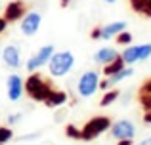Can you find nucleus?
I'll use <instances>...</instances> for the list:
<instances>
[{
	"label": "nucleus",
	"instance_id": "nucleus-17",
	"mask_svg": "<svg viewBox=\"0 0 151 145\" xmlns=\"http://www.w3.org/2000/svg\"><path fill=\"white\" fill-rule=\"evenodd\" d=\"M122 67H126V65H124V61L121 59V56H119L115 61H111V63L103 65V74H105V76H111V74H115L117 71H121Z\"/></svg>",
	"mask_w": 151,
	"mask_h": 145
},
{
	"label": "nucleus",
	"instance_id": "nucleus-18",
	"mask_svg": "<svg viewBox=\"0 0 151 145\" xmlns=\"http://www.w3.org/2000/svg\"><path fill=\"white\" fill-rule=\"evenodd\" d=\"M117 44L119 46H128L132 44V33H128V31H121V33L117 34Z\"/></svg>",
	"mask_w": 151,
	"mask_h": 145
},
{
	"label": "nucleus",
	"instance_id": "nucleus-21",
	"mask_svg": "<svg viewBox=\"0 0 151 145\" xmlns=\"http://www.w3.org/2000/svg\"><path fill=\"white\" fill-rule=\"evenodd\" d=\"M140 103L145 111H149L151 109V94H140Z\"/></svg>",
	"mask_w": 151,
	"mask_h": 145
},
{
	"label": "nucleus",
	"instance_id": "nucleus-1",
	"mask_svg": "<svg viewBox=\"0 0 151 145\" xmlns=\"http://www.w3.org/2000/svg\"><path fill=\"white\" fill-rule=\"evenodd\" d=\"M75 67V56L73 52L69 50H61V52H54L48 61V71L52 76L59 78V76H65L73 71Z\"/></svg>",
	"mask_w": 151,
	"mask_h": 145
},
{
	"label": "nucleus",
	"instance_id": "nucleus-24",
	"mask_svg": "<svg viewBox=\"0 0 151 145\" xmlns=\"http://www.w3.org/2000/svg\"><path fill=\"white\" fill-rule=\"evenodd\" d=\"M90 38H92V40H101V31H100V27L92 29V33H90Z\"/></svg>",
	"mask_w": 151,
	"mask_h": 145
},
{
	"label": "nucleus",
	"instance_id": "nucleus-29",
	"mask_svg": "<svg viewBox=\"0 0 151 145\" xmlns=\"http://www.w3.org/2000/svg\"><path fill=\"white\" fill-rule=\"evenodd\" d=\"M144 122H145V124H151V109H149V111H145V115H144Z\"/></svg>",
	"mask_w": 151,
	"mask_h": 145
},
{
	"label": "nucleus",
	"instance_id": "nucleus-6",
	"mask_svg": "<svg viewBox=\"0 0 151 145\" xmlns=\"http://www.w3.org/2000/svg\"><path fill=\"white\" fill-rule=\"evenodd\" d=\"M54 52H55V50H54V44H46V46H42V48H38V52H35L33 56L27 59L25 69L29 73L38 71L40 67L48 65V61H50V57H52V54H54Z\"/></svg>",
	"mask_w": 151,
	"mask_h": 145
},
{
	"label": "nucleus",
	"instance_id": "nucleus-20",
	"mask_svg": "<svg viewBox=\"0 0 151 145\" xmlns=\"http://www.w3.org/2000/svg\"><path fill=\"white\" fill-rule=\"evenodd\" d=\"M65 134H67V138H71V139H81V130H78L75 124H69V126L65 128Z\"/></svg>",
	"mask_w": 151,
	"mask_h": 145
},
{
	"label": "nucleus",
	"instance_id": "nucleus-35",
	"mask_svg": "<svg viewBox=\"0 0 151 145\" xmlns=\"http://www.w3.org/2000/svg\"><path fill=\"white\" fill-rule=\"evenodd\" d=\"M0 145H6V143H0Z\"/></svg>",
	"mask_w": 151,
	"mask_h": 145
},
{
	"label": "nucleus",
	"instance_id": "nucleus-25",
	"mask_svg": "<svg viewBox=\"0 0 151 145\" xmlns=\"http://www.w3.org/2000/svg\"><path fill=\"white\" fill-rule=\"evenodd\" d=\"M40 138V132H35V134H27V136H21V141H27V139H37Z\"/></svg>",
	"mask_w": 151,
	"mask_h": 145
},
{
	"label": "nucleus",
	"instance_id": "nucleus-4",
	"mask_svg": "<svg viewBox=\"0 0 151 145\" xmlns=\"http://www.w3.org/2000/svg\"><path fill=\"white\" fill-rule=\"evenodd\" d=\"M151 57V42H144V44H128L121 52V59L124 65H134L140 61H147Z\"/></svg>",
	"mask_w": 151,
	"mask_h": 145
},
{
	"label": "nucleus",
	"instance_id": "nucleus-30",
	"mask_svg": "<svg viewBox=\"0 0 151 145\" xmlns=\"http://www.w3.org/2000/svg\"><path fill=\"white\" fill-rule=\"evenodd\" d=\"M134 145H151V136H149V138H145V139H140V141L134 143Z\"/></svg>",
	"mask_w": 151,
	"mask_h": 145
},
{
	"label": "nucleus",
	"instance_id": "nucleus-3",
	"mask_svg": "<svg viewBox=\"0 0 151 145\" xmlns=\"http://www.w3.org/2000/svg\"><path fill=\"white\" fill-rule=\"evenodd\" d=\"M111 128V119L109 116H94V119H90L88 122L82 126L81 130V139L82 141H92V139H96L98 136L105 134L107 130Z\"/></svg>",
	"mask_w": 151,
	"mask_h": 145
},
{
	"label": "nucleus",
	"instance_id": "nucleus-2",
	"mask_svg": "<svg viewBox=\"0 0 151 145\" xmlns=\"http://www.w3.org/2000/svg\"><path fill=\"white\" fill-rule=\"evenodd\" d=\"M25 92H27V96L35 101H46V97L52 94V86L40 76V74L31 73V76L25 80Z\"/></svg>",
	"mask_w": 151,
	"mask_h": 145
},
{
	"label": "nucleus",
	"instance_id": "nucleus-31",
	"mask_svg": "<svg viewBox=\"0 0 151 145\" xmlns=\"http://www.w3.org/2000/svg\"><path fill=\"white\" fill-rule=\"evenodd\" d=\"M71 4V0H61V6H69Z\"/></svg>",
	"mask_w": 151,
	"mask_h": 145
},
{
	"label": "nucleus",
	"instance_id": "nucleus-28",
	"mask_svg": "<svg viewBox=\"0 0 151 145\" xmlns=\"http://www.w3.org/2000/svg\"><path fill=\"white\" fill-rule=\"evenodd\" d=\"M117 145H134V139H119Z\"/></svg>",
	"mask_w": 151,
	"mask_h": 145
},
{
	"label": "nucleus",
	"instance_id": "nucleus-9",
	"mask_svg": "<svg viewBox=\"0 0 151 145\" xmlns=\"http://www.w3.org/2000/svg\"><path fill=\"white\" fill-rule=\"evenodd\" d=\"M6 94H8V99L14 101V103L23 97V94H25V82H23V78L19 74L14 73L6 78Z\"/></svg>",
	"mask_w": 151,
	"mask_h": 145
},
{
	"label": "nucleus",
	"instance_id": "nucleus-15",
	"mask_svg": "<svg viewBox=\"0 0 151 145\" xmlns=\"http://www.w3.org/2000/svg\"><path fill=\"white\" fill-rule=\"evenodd\" d=\"M134 74V69L132 65H126V67H122L121 71H117L115 74H111V76H107V84H109V88H113V86L121 84L122 80H126V78H130Z\"/></svg>",
	"mask_w": 151,
	"mask_h": 145
},
{
	"label": "nucleus",
	"instance_id": "nucleus-23",
	"mask_svg": "<svg viewBox=\"0 0 151 145\" xmlns=\"http://www.w3.org/2000/svg\"><path fill=\"white\" fill-rule=\"evenodd\" d=\"M140 94H151V78H149V80H145L144 84H142Z\"/></svg>",
	"mask_w": 151,
	"mask_h": 145
},
{
	"label": "nucleus",
	"instance_id": "nucleus-5",
	"mask_svg": "<svg viewBox=\"0 0 151 145\" xmlns=\"http://www.w3.org/2000/svg\"><path fill=\"white\" fill-rule=\"evenodd\" d=\"M100 90V73L90 69L84 71L77 80V94L81 97H92Z\"/></svg>",
	"mask_w": 151,
	"mask_h": 145
},
{
	"label": "nucleus",
	"instance_id": "nucleus-10",
	"mask_svg": "<svg viewBox=\"0 0 151 145\" xmlns=\"http://www.w3.org/2000/svg\"><path fill=\"white\" fill-rule=\"evenodd\" d=\"M0 57H2L4 65H6L8 69H14V71H17V69L21 67V63H23L21 50H19V46H15V44H8L6 48L2 50Z\"/></svg>",
	"mask_w": 151,
	"mask_h": 145
},
{
	"label": "nucleus",
	"instance_id": "nucleus-34",
	"mask_svg": "<svg viewBox=\"0 0 151 145\" xmlns=\"http://www.w3.org/2000/svg\"><path fill=\"white\" fill-rule=\"evenodd\" d=\"M130 2H138V0H130Z\"/></svg>",
	"mask_w": 151,
	"mask_h": 145
},
{
	"label": "nucleus",
	"instance_id": "nucleus-13",
	"mask_svg": "<svg viewBox=\"0 0 151 145\" xmlns=\"http://www.w3.org/2000/svg\"><path fill=\"white\" fill-rule=\"evenodd\" d=\"M126 21H111L107 23V25L100 27L101 31V40H111V38H115L121 31H126Z\"/></svg>",
	"mask_w": 151,
	"mask_h": 145
},
{
	"label": "nucleus",
	"instance_id": "nucleus-26",
	"mask_svg": "<svg viewBox=\"0 0 151 145\" xmlns=\"http://www.w3.org/2000/svg\"><path fill=\"white\" fill-rule=\"evenodd\" d=\"M63 119H65V111H63V109H59L58 115H55V122H61Z\"/></svg>",
	"mask_w": 151,
	"mask_h": 145
},
{
	"label": "nucleus",
	"instance_id": "nucleus-27",
	"mask_svg": "<svg viewBox=\"0 0 151 145\" xmlns=\"http://www.w3.org/2000/svg\"><path fill=\"white\" fill-rule=\"evenodd\" d=\"M6 27H8V21L4 17H0V34L4 33V31H6Z\"/></svg>",
	"mask_w": 151,
	"mask_h": 145
},
{
	"label": "nucleus",
	"instance_id": "nucleus-11",
	"mask_svg": "<svg viewBox=\"0 0 151 145\" xmlns=\"http://www.w3.org/2000/svg\"><path fill=\"white\" fill-rule=\"evenodd\" d=\"M121 56V52H119L117 48H111V46H103V48H98L96 52H94V61H96L98 65H107L111 63V61H115L117 57Z\"/></svg>",
	"mask_w": 151,
	"mask_h": 145
},
{
	"label": "nucleus",
	"instance_id": "nucleus-19",
	"mask_svg": "<svg viewBox=\"0 0 151 145\" xmlns=\"http://www.w3.org/2000/svg\"><path fill=\"white\" fill-rule=\"evenodd\" d=\"M12 138H14V132H12V128L0 126V143H8Z\"/></svg>",
	"mask_w": 151,
	"mask_h": 145
},
{
	"label": "nucleus",
	"instance_id": "nucleus-14",
	"mask_svg": "<svg viewBox=\"0 0 151 145\" xmlns=\"http://www.w3.org/2000/svg\"><path fill=\"white\" fill-rule=\"evenodd\" d=\"M67 99H69L67 92H61V90H52V94H50L48 97H46L44 103L48 105V107L55 109V107H63V105L67 103Z\"/></svg>",
	"mask_w": 151,
	"mask_h": 145
},
{
	"label": "nucleus",
	"instance_id": "nucleus-22",
	"mask_svg": "<svg viewBox=\"0 0 151 145\" xmlns=\"http://www.w3.org/2000/svg\"><path fill=\"white\" fill-rule=\"evenodd\" d=\"M21 119H23V115H21V113L10 115V116H8V124H17V122H21Z\"/></svg>",
	"mask_w": 151,
	"mask_h": 145
},
{
	"label": "nucleus",
	"instance_id": "nucleus-8",
	"mask_svg": "<svg viewBox=\"0 0 151 145\" xmlns=\"http://www.w3.org/2000/svg\"><path fill=\"white\" fill-rule=\"evenodd\" d=\"M40 25H42L40 11H27V14L21 17L19 29H21L23 36H35V34L40 31Z\"/></svg>",
	"mask_w": 151,
	"mask_h": 145
},
{
	"label": "nucleus",
	"instance_id": "nucleus-7",
	"mask_svg": "<svg viewBox=\"0 0 151 145\" xmlns=\"http://www.w3.org/2000/svg\"><path fill=\"white\" fill-rule=\"evenodd\" d=\"M109 132L117 141L119 139H134L136 138V124L130 119H119L115 122H111Z\"/></svg>",
	"mask_w": 151,
	"mask_h": 145
},
{
	"label": "nucleus",
	"instance_id": "nucleus-12",
	"mask_svg": "<svg viewBox=\"0 0 151 145\" xmlns=\"http://www.w3.org/2000/svg\"><path fill=\"white\" fill-rule=\"evenodd\" d=\"M25 14H27L25 4L19 2V0H15V2H10L6 6V10H4V19H6L8 23L10 21H17V19H21Z\"/></svg>",
	"mask_w": 151,
	"mask_h": 145
},
{
	"label": "nucleus",
	"instance_id": "nucleus-16",
	"mask_svg": "<svg viewBox=\"0 0 151 145\" xmlns=\"http://www.w3.org/2000/svg\"><path fill=\"white\" fill-rule=\"evenodd\" d=\"M119 97H121V92H119V90L109 88V90H105V94L101 96L100 105H101V107H107V105H111V103H115V101H119Z\"/></svg>",
	"mask_w": 151,
	"mask_h": 145
},
{
	"label": "nucleus",
	"instance_id": "nucleus-33",
	"mask_svg": "<svg viewBox=\"0 0 151 145\" xmlns=\"http://www.w3.org/2000/svg\"><path fill=\"white\" fill-rule=\"evenodd\" d=\"M0 10H2V2H0Z\"/></svg>",
	"mask_w": 151,
	"mask_h": 145
},
{
	"label": "nucleus",
	"instance_id": "nucleus-36",
	"mask_svg": "<svg viewBox=\"0 0 151 145\" xmlns=\"http://www.w3.org/2000/svg\"><path fill=\"white\" fill-rule=\"evenodd\" d=\"M0 54H2V50H0Z\"/></svg>",
	"mask_w": 151,
	"mask_h": 145
},
{
	"label": "nucleus",
	"instance_id": "nucleus-32",
	"mask_svg": "<svg viewBox=\"0 0 151 145\" xmlns=\"http://www.w3.org/2000/svg\"><path fill=\"white\" fill-rule=\"evenodd\" d=\"M103 2H105V4H115L117 0H103Z\"/></svg>",
	"mask_w": 151,
	"mask_h": 145
}]
</instances>
